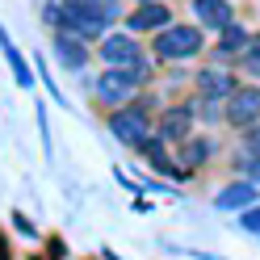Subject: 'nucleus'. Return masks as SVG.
Masks as SVG:
<instances>
[{
  "label": "nucleus",
  "mask_w": 260,
  "mask_h": 260,
  "mask_svg": "<svg viewBox=\"0 0 260 260\" xmlns=\"http://www.w3.org/2000/svg\"><path fill=\"white\" fill-rule=\"evenodd\" d=\"M155 135L164 139V143H181L193 135V113L185 105H168V109H159V122H155Z\"/></svg>",
  "instance_id": "1a4fd4ad"
},
{
  "label": "nucleus",
  "mask_w": 260,
  "mask_h": 260,
  "mask_svg": "<svg viewBox=\"0 0 260 260\" xmlns=\"http://www.w3.org/2000/svg\"><path fill=\"white\" fill-rule=\"evenodd\" d=\"M96 51H101V59L109 63V68H126V72H135L139 80L151 76V63L143 59V46H139L135 34H105Z\"/></svg>",
  "instance_id": "f03ea898"
},
{
  "label": "nucleus",
  "mask_w": 260,
  "mask_h": 260,
  "mask_svg": "<svg viewBox=\"0 0 260 260\" xmlns=\"http://www.w3.org/2000/svg\"><path fill=\"white\" fill-rule=\"evenodd\" d=\"M0 260H13V248H9V235L0 231Z\"/></svg>",
  "instance_id": "aec40b11"
},
{
  "label": "nucleus",
  "mask_w": 260,
  "mask_h": 260,
  "mask_svg": "<svg viewBox=\"0 0 260 260\" xmlns=\"http://www.w3.org/2000/svg\"><path fill=\"white\" fill-rule=\"evenodd\" d=\"M206 155H210L206 143H198V139H181V168H202Z\"/></svg>",
  "instance_id": "2eb2a0df"
},
{
  "label": "nucleus",
  "mask_w": 260,
  "mask_h": 260,
  "mask_svg": "<svg viewBox=\"0 0 260 260\" xmlns=\"http://www.w3.org/2000/svg\"><path fill=\"white\" fill-rule=\"evenodd\" d=\"M164 25H172V9L159 5V0H147V5H139L135 13H126L130 34H147V29H164Z\"/></svg>",
  "instance_id": "6e6552de"
},
{
  "label": "nucleus",
  "mask_w": 260,
  "mask_h": 260,
  "mask_svg": "<svg viewBox=\"0 0 260 260\" xmlns=\"http://www.w3.org/2000/svg\"><path fill=\"white\" fill-rule=\"evenodd\" d=\"M63 5H68V9H76V13H84L88 21H101L105 29H109V21L122 13V5H118V0H63Z\"/></svg>",
  "instance_id": "9b49d317"
},
{
  "label": "nucleus",
  "mask_w": 260,
  "mask_h": 260,
  "mask_svg": "<svg viewBox=\"0 0 260 260\" xmlns=\"http://www.w3.org/2000/svg\"><path fill=\"white\" fill-rule=\"evenodd\" d=\"M239 72H248V76H260V55H256V51H248V55L239 59Z\"/></svg>",
  "instance_id": "a211bd4d"
},
{
  "label": "nucleus",
  "mask_w": 260,
  "mask_h": 260,
  "mask_svg": "<svg viewBox=\"0 0 260 260\" xmlns=\"http://www.w3.org/2000/svg\"><path fill=\"white\" fill-rule=\"evenodd\" d=\"M218 34H222V38H218V55H222V59H235L243 46H252V34H248L243 25H235V21L226 25V29H218Z\"/></svg>",
  "instance_id": "4468645a"
},
{
  "label": "nucleus",
  "mask_w": 260,
  "mask_h": 260,
  "mask_svg": "<svg viewBox=\"0 0 260 260\" xmlns=\"http://www.w3.org/2000/svg\"><path fill=\"white\" fill-rule=\"evenodd\" d=\"M193 88H198L202 96H214V101H226L239 84H235V72L231 68H202L198 76H193Z\"/></svg>",
  "instance_id": "0eeeda50"
},
{
  "label": "nucleus",
  "mask_w": 260,
  "mask_h": 260,
  "mask_svg": "<svg viewBox=\"0 0 260 260\" xmlns=\"http://www.w3.org/2000/svg\"><path fill=\"white\" fill-rule=\"evenodd\" d=\"M139 84L143 80L135 76V72H126V68H105L101 76H96V101L101 105H109V109H122V105H130L139 96Z\"/></svg>",
  "instance_id": "7ed1b4c3"
},
{
  "label": "nucleus",
  "mask_w": 260,
  "mask_h": 260,
  "mask_svg": "<svg viewBox=\"0 0 260 260\" xmlns=\"http://www.w3.org/2000/svg\"><path fill=\"white\" fill-rule=\"evenodd\" d=\"M222 118H226V126H248V122H256V118H260V88L239 84V88L222 101Z\"/></svg>",
  "instance_id": "39448f33"
},
{
  "label": "nucleus",
  "mask_w": 260,
  "mask_h": 260,
  "mask_svg": "<svg viewBox=\"0 0 260 260\" xmlns=\"http://www.w3.org/2000/svg\"><path fill=\"white\" fill-rule=\"evenodd\" d=\"M189 9H193V17H198L206 29H226L231 17H235L231 0H189Z\"/></svg>",
  "instance_id": "9d476101"
},
{
  "label": "nucleus",
  "mask_w": 260,
  "mask_h": 260,
  "mask_svg": "<svg viewBox=\"0 0 260 260\" xmlns=\"http://www.w3.org/2000/svg\"><path fill=\"white\" fill-rule=\"evenodd\" d=\"M252 51H256V55H260V34H252Z\"/></svg>",
  "instance_id": "4be33fe9"
},
{
  "label": "nucleus",
  "mask_w": 260,
  "mask_h": 260,
  "mask_svg": "<svg viewBox=\"0 0 260 260\" xmlns=\"http://www.w3.org/2000/svg\"><path fill=\"white\" fill-rule=\"evenodd\" d=\"M243 226H248V231H260V206H248V210H243Z\"/></svg>",
  "instance_id": "6ab92c4d"
},
{
  "label": "nucleus",
  "mask_w": 260,
  "mask_h": 260,
  "mask_svg": "<svg viewBox=\"0 0 260 260\" xmlns=\"http://www.w3.org/2000/svg\"><path fill=\"white\" fill-rule=\"evenodd\" d=\"M13 226H17V231H21L25 239H38V226H34V222H29V218L21 214V210H13Z\"/></svg>",
  "instance_id": "f3484780"
},
{
  "label": "nucleus",
  "mask_w": 260,
  "mask_h": 260,
  "mask_svg": "<svg viewBox=\"0 0 260 260\" xmlns=\"http://www.w3.org/2000/svg\"><path fill=\"white\" fill-rule=\"evenodd\" d=\"M51 51H55V59H59L68 72H84V68H88V59H92L88 42H80L76 34H68V29H55V38H51Z\"/></svg>",
  "instance_id": "423d86ee"
},
{
  "label": "nucleus",
  "mask_w": 260,
  "mask_h": 260,
  "mask_svg": "<svg viewBox=\"0 0 260 260\" xmlns=\"http://www.w3.org/2000/svg\"><path fill=\"white\" fill-rule=\"evenodd\" d=\"M243 147H248L252 155H260V118L243 126Z\"/></svg>",
  "instance_id": "dca6fc26"
},
{
  "label": "nucleus",
  "mask_w": 260,
  "mask_h": 260,
  "mask_svg": "<svg viewBox=\"0 0 260 260\" xmlns=\"http://www.w3.org/2000/svg\"><path fill=\"white\" fill-rule=\"evenodd\" d=\"M109 135L118 139V143H126V147H143V139L155 135V130H151V113H147V105L135 96L130 105L113 109V113H109Z\"/></svg>",
  "instance_id": "f257e3e1"
},
{
  "label": "nucleus",
  "mask_w": 260,
  "mask_h": 260,
  "mask_svg": "<svg viewBox=\"0 0 260 260\" xmlns=\"http://www.w3.org/2000/svg\"><path fill=\"white\" fill-rule=\"evenodd\" d=\"M252 202H260V193H256V185L252 181H239V185H226L222 193H218V210H248Z\"/></svg>",
  "instance_id": "f8f14e48"
},
{
  "label": "nucleus",
  "mask_w": 260,
  "mask_h": 260,
  "mask_svg": "<svg viewBox=\"0 0 260 260\" xmlns=\"http://www.w3.org/2000/svg\"><path fill=\"white\" fill-rule=\"evenodd\" d=\"M0 51H5L9 68H13V80H17L21 88H29V84H34V68H29V63H25V55H21L13 42H9V34H5V29H0Z\"/></svg>",
  "instance_id": "ddd939ff"
},
{
  "label": "nucleus",
  "mask_w": 260,
  "mask_h": 260,
  "mask_svg": "<svg viewBox=\"0 0 260 260\" xmlns=\"http://www.w3.org/2000/svg\"><path fill=\"white\" fill-rule=\"evenodd\" d=\"M155 59H193L202 51V34L193 25H164L151 42Z\"/></svg>",
  "instance_id": "20e7f679"
},
{
  "label": "nucleus",
  "mask_w": 260,
  "mask_h": 260,
  "mask_svg": "<svg viewBox=\"0 0 260 260\" xmlns=\"http://www.w3.org/2000/svg\"><path fill=\"white\" fill-rule=\"evenodd\" d=\"M139 5H147V0H139Z\"/></svg>",
  "instance_id": "5701e85b"
},
{
  "label": "nucleus",
  "mask_w": 260,
  "mask_h": 260,
  "mask_svg": "<svg viewBox=\"0 0 260 260\" xmlns=\"http://www.w3.org/2000/svg\"><path fill=\"white\" fill-rule=\"evenodd\" d=\"M63 252H68V248H63V239H51V260H63Z\"/></svg>",
  "instance_id": "412c9836"
}]
</instances>
